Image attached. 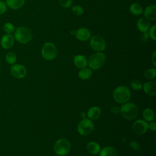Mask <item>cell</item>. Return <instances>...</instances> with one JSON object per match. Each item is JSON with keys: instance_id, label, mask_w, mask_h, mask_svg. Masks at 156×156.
I'll use <instances>...</instances> for the list:
<instances>
[{"instance_id": "1", "label": "cell", "mask_w": 156, "mask_h": 156, "mask_svg": "<svg viewBox=\"0 0 156 156\" xmlns=\"http://www.w3.org/2000/svg\"><path fill=\"white\" fill-rule=\"evenodd\" d=\"M15 39L21 44H26L32 38V32L31 30L25 26L18 27L14 31Z\"/></svg>"}, {"instance_id": "2", "label": "cell", "mask_w": 156, "mask_h": 156, "mask_svg": "<svg viewBox=\"0 0 156 156\" xmlns=\"http://www.w3.org/2000/svg\"><path fill=\"white\" fill-rule=\"evenodd\" d=\"M138 108L136 105L132 102H126L120 108L121 115L127 120H133L138 115Z\"/></svg>"}, {"instance_id": "3", "label": "cell", "mask_w": 156, "mask_h": 156, "mask_svg": "<svg viewBox=\"0 0 156 156\" xmlns=\"http://www.w3.org/2000/svg\"><path fill=\"white\" fill-rule=\"evenodd\" d=\"M113 96L114 100L119 104L127 102L130 98V91L126 86H119L113 91Z\"/></svg>"}, {"instance_id": "4", "label": "cell", "mask_w": 156, "mask_h": 156, "mask_svg": "<svg viewBox=\"0 0 156 156\" xmlns=\"http://www.w3.org/2000/svg\"><path fill=\"white\" fill-rule=\"evenodd\" d=\"M106 60L105 55L101 52H97L90 55L88 60V64L91 69L96 70L101 68Z\"/></svg>"}, {"instance_id": "5", "label": "cell", "mask_w": 156, "mask_h": 156, "mask_svg": "<svg viewBox=\"0 0 156 156\" xmlns=\"http://www.w3.org/2000/svg\"><path fill=\"white\" fill-rule=\"evenodd\" d=\"M71 149V144L66 138L58 139L54 144V151L60 156H64L68 154Z\"/></svg>"}, {"instance_id": "6", "label": "cell", "mask_w": 156, "mask_h": 156, "mask_svg": "<svg viewBox=\"0 0 156 156\" xmlns=\"http://www.w3.org/2000/svg\"><path fill=\"white\" fill-rule=\"evenodd\" d=\"M57 55V49L56 46L51 42L45 43L41 48V55L47 60L54 59Z\"/></svg>"}, {"instance_id": "7", "label": "cell", "mask_w": 156, "mask_h": 156, "mask_svg": "<svg viewBox=\"0 0 156 156\" xmlns=\"http://www.w3.org/2000/svg\"><path fill=\"white\" fill-rule=\"evenodd\" d=\"M94 130V124L88 118L82 119L77 126V131L82 136H87L91 134Z\"/></svg>"}, {"instance_id": "8", "label": "cell", "mask_w": 156, "mask_h": 156, "mask_svg": "<svg viewBox=\"0 0 156 156\" xmlns=\"http://www.w3.org/2000/svg\"><path fill=\"white\" fill-rule=\"evenodd\" d=\"M90 44L91 48L95 51L101 52L105 48V41L104 39L99 35H94L90 38Z\"/></svg>"}, {"instance_id": "9", "label": "cell", "mask_w": 156, "mask_h": 156, "mask_svg": "<svg viewBox=\"0 0 156 156\" xmlns=\"http://www.w3.org/2000/svg\"><path fill=\"white\" fill-rule=\"evenodd\" d=\"M132 128L135 133L137 135H143L147 131L148 124L144 120L138 119L133 122Z\"/></svg>"}, {"instance_id": "10", "label": "cell", "mask_w": 156, "mask_h": 156, "mask_svg": "<svg viewBox=\"0 0 156 156\" xmlns=\"http://www.w3.org/2000/svg\"><path fill=\"white\" fill-rule=\"evenodd\" d=\"M10 73L13 77L16 79H23L27 74L26 68L21 64H15L10 68Z\"/></svg>"}, {"instance_id": "11", "label": "cell", "mask_w": 156, "mask_h": 156, "mask_svg": "<svg viewBox=\"0 0 156 156\" xmlns=\"http://www.w3.org/2000/svg\"><path fill=\"white\" fill-rule=\"evenodd\" d=\"M14 42V36L12 34H5L1 37L0 43L2 48L8 49L13 46Z\"/></svg>"}, {"instance_id": "12", "label": "cell", "mask_w": 156, "mask_h": 156, "mask_svg": "<svg viewBox=\"0 0 156 156\" xmlns=\"http://www.w3.org/2000/svg\"><path fill=\"white\" fill-rule=\"evenodd\" d=\"M75 36L79 40L85 41L91 38V32L87 28L80 27L75 32Z\"/></svg>"}, {"instance_id": "13", "label": "cell", "mask_w": 156, "mask_h": 156, "mask_svg": "<svg viewBox=\"0 0 156 156\" xmlns=\"http://www.w3.org/2000/svg\"><path fill=\"white\" fill-rule=\"evenodd\" d=\"M142 88L144 93L149 96H155L156 94V83L154 82H146L143 85Z\"/></svg>"}, {"instance_id": "14", "label": "cell", "mask_w": 156, "mask_h": 156, "mask_svg": "<svg viewBox=\"0 0 156 156\" xmlns=\"http://www.w3.org/2000/svg\"><path fill=\"white\" fill-rule=\"evenodd\" d=\"M74 64L79 69H82L87 67L88 65V60L83 55H77L74 57Z\"/></svg>"}, {"instance_id": "15", "label": "cell", "mask_w": 156, "mask_h": 156, "mask_svg": "<svg viewBox=\"0 0 156 156\" xmlns=\"http://www.w3.org/2000/svg\"><path fill=\"white\" fill-rule=\"evenodd\" d=\"M144 15L147 20L154 21L156 19V6L151 5L147 7L144 11Z\"/></svg>"}, {"instance_id": "16", "label": "cell", "mask_w": 156, "mask_h": 156, "mask_svg": "<svg viewBox=\"0 0 156 156\" xmlns=\"http://www.w3.org/2000/svg\"><path fill=\"white\" fill-rule=\"evenodd\" d=\"M101 114V110L99 107L93 106L90 107L87 113V116L91 120H96L99 118Z\"/></svg>"}, {"instance_id": "17", "label": "cell", "mask_w": 156, "mask_h": 156, "mask_svg": "<svg viewBox=\"0 0 156 156\" xmlns=\"http://www.w3.org/2000/svg\"><path fill=\"white\" fill-rule=\"evenodd\" d=\"M136 27L139 30V31L143 33V32H147L151 26H150V23L147 19L144 18H141L137 21Z\"/></svg>"}, {"instance_id": "18", "label": "cell", "mask_w": 156, "mask_h": 156, "mask_svg": "<svg viewBox=\"0 0 156 156\" xmlns=\"http://www.w3.org/2000/svg\"><path fill=\"white\" fill-rule=\"evenodd\" d=\"M25 0H5L7 5L13 10H18L24 4Z\"/></svg>"}, {"instance_id": "19", "label": "cell", "mask_w": 156, "mask_h": 156, "mask_svg": "<svg viewBox=\"0 0 156 156\" xmlns=\"http://www.w3.org/2000/svg\"><path fill=\"white\" fill-rule=\"evenodd\" d=\"M87 149L90 154L96 155L99 153L101 151V146L97 142L91 141L87 145Z\"/></svg>"}, {"instance_id": "20", "label": "cell", "mask_w": 156, "mask_h": 156, "mask_svg": "<svg viewBox=\"0 0 156 156\" xmlns=\"http://www.w3.org/2000/svg\"><path fill=\"white\" fill-rule=\"evenodd\" d=\"M100 156H118L117 151L112 146H106L100 151Z\"/></svg>"}, {"instance_id": "21", "label": "cell", "mask_w": 156, "mask_h": 156, "mask_svg": "<svg viewBox=\"0 0 156 156\" xmlns=\"http://www.w3.org/2000/svg\"><path fill=\"white\" fill-rule=\"evenodd\" d=\"M92 75V70L91 68H83L80 69L78 73L79 77L82 80H87L89 79Z\"/></svg>"}, {"instance_id": "22", "label": "cell", "mask_w": 156, "mask_h": 156, "mask_svg": "<svg viewBox=\"0 0 156 156\" xmlns=\"http://www.w3.org/2000/svg\"><path fill=\"white\" fill-rule=\"evenodd\" d=\"M143 117L146 122L153 121L155 119L154 112L151 108H146L143 112Z\"/></svg>"}, {"instance_id": "23", "label": "cell", "mask_w": 156, "mask_h": 156, "mask_svg": "<svg viewBox=\"0 0 156 156\" xmlns=\"http://www.w3.org/2000/svg\"><path fill=\"white\" fill-rule=\"evenodd\" d=\"M130 12L135 16L140 15L143 13V8L138 3H133L129 7Z\"/></svg>"}, {"instance_id": "24", "label": "cell", "mask_w": 156, "mask_h": 156, "mask_svg": "<svg viewBox=\"0 0 156 156\" xmlns=\"http://www.w3.org/2000/svg\"><path fill=\"white\" fill-rule=\"evenodd\" d=\"M5 58L6 62L9 64L13 65L16 62L17 58H16V54L14 52H13L12 51H10V52H8L6 54Z\"/></svg>"}, {"instance_id": "25", "label": "cell", "mask_w": 156, "mask_h": 156, "mask_svg": "<svg viewBox=\"0 0 156 156\" xmlns=\"http://www.w3.org/2000/svg\"><path fill=\"white\" fill-rule=\"evenodd\" d=\"M2 29L5 32V34H12L15 30V26L10 22H7L4 24L2 26Z\"/></svg>"}, {"instance_id": "26", "label": "cell", "mask_w": 156, "mask_h": 156, "mask_svg": "<svg viewBox=\"0 0 156 156\" xmlns=\"http://www.w3.org/2000/svg\"><path fill=\"white\" fill-rule=\"evenodd\" d=\"M144 77L147 79H153L156 77V69L150 68L147 69L144 74Z\"/></svg>"}, {"instance_id": "27", "label": "cell", "mask_w": 156, "mask_h": 156, "mask_svg": "<svg viewBox=\"0 0 156 156\" xmlns=\"http://www.w3.org/2000/svg\"><path fill=\"white\" fill-rule=\"evenodd\" d=\"M130 87L133 90H136V91H138V90H140L142 88L143 84L138 80H133L130 82Z\"/></svg>"}, {"instance_id": "28", "label": "cell", "mask_w": 156, "mask_h": 156, "mask_svg": "<svg viewBox=\"0 0 156 156\" xmlns=\"http://www.w3.org/2000/svg\"><path fill=\"white\" fill-rule=\"evenodd\" d=\"M72 12L75 15H81L83 13V9L79 5H75L72 7Z\"/></svg>"}, {"instance_id": "29", "label": "cell", "mask_w": 156, "mask_h": 156, "mask_svg": "<svg viewBox=\"0 0 156 156\" xmlns=\"http://www.w3.org/2000/svg\"><path fill=\"white\" fill-rule=\"evenodd\" d=\"M155 29H156V25L154 24L152 26L150 27L149 29V37L151 38V39H152L153 40H156V37H155Z\"/></svg>"}, {"instance_id": "30", "label": "cell", "mask_w": 156, "mask_h": 156, "mask_svg": "<svg viewBox=\"0 0 156 156\" xmlns=\"http://www.w3.org/2000/svg\"><path fill=\"white\" fill-rule=\"evenodd\" d=\"M58 2L62 7L68 8L72 5L73 0H58Z\"/></svg>"}, {"instance_id": "31", "label": "cell", "mask_w": 156, "mask_h": 156, "mask_svg": "<svg viewBox=\"0 0 156 156\" xmlns=\"http://www.w3.org/2000/svg\"><path fill=\"white\" fill-rule=\"evenodd\" d=\"M7 10V5L6 3L2 1H0V15L6 12Z\"/></svg>"}, {"instance_id": "32", "label": "cell", "mask_w": 156, "mask_h": 156, "mask_svg": "<svg viewBox=\"0 0 156 156\" xmlns=\"http://www.w3.org/2000/svg\"><path fill=\"white\" fill-rule=\"evenodd\" d=\"M129 146L134 151H139L140 149V146L139 145V144L135 141H132L130 142L129 143Z\"/></svg>"}, {"instance_id": "33", "label": "cell", "mask_w": 156, "mask_h": 156, "mask_svg": "<svg viewBox=\"0 0 156 156\" xmlns=\"http://www.w3.org/2000/svg\"><path fill=\"white\" fill-rule=\"evenodd\" d=\"M110 110H111V112L114 115H116V114H118L119 113H120V108L117 106H114V107H112Z\"/></svg>"}, {"instance_id": "34", "label": "cell", "mask_w": 156, "mask_h": 156, "mask_svg": "<svg viewBox=\"0 0 156 156\" xmlns=\"http://www.w3.org/2000/svg\"><path fill=\"white\" fill-rule=\"evenodd\" d=\"M148 129L151 130V131H155L156 130V123L155 122L151 121V123L148 124Z\"/></svg>"}, {"instance_id": "35", "label": "cell", "mask_w": 156, "mask_h": 156, "mask_svg": "<svg viewBox=\"0 0 156 156\" xmlns=\"http://www.w3.org/2000/svg\"><path fill=\"white\" fill-rule=\"evenodd\" d=\"M152 62L154 67L156 66V52L154 51L152 55Z\"/></svg>"}, {"instance_id": "36", "label": "cell", "mask_w": 156, "mask_h": 156, "mask_svg": "<svg viewBox=\"0 0 156 156\" xmlns=\"http://www.w3.org/2000/svg\"><path fill=\"white\" fill-rule=\"evenodd\" d=\"M149 37V34H148L147 32H143V34H142V36H141V39H142V40L146 41V40H147V38H148Z\"/></svg>"}, {"instance_id": "37", "label": "cell", "mask_w": 156, "mask_h": 156, "mask_svg": "<svg viewBox=\"0 0 156 156\" xmlns=\"http://www.w3.org/2000/svg\"><path fill=\"white\" fill-rule=\"evenodd\" d=\"M57 156H60V155H57Z\"/></svg>"}]
</instances>
